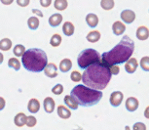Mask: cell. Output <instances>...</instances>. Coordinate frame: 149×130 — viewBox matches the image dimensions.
<instances>
[{"label": "cell", "instance_id": "obj_1", "mask_svg": "<svg viewBox=\"0 0 149 130\" xmlns=\"http://www.w3.org/2000/svg\"><path fill=\"white\" fill-rule=\"evenodd\" d=\"M110 79L111 73L109 67L102 63V61L87 67L82 74L83 85L97 91L106 88Z\"/></svg>", "mask_w": 149, "mask_h": 130}, {"label": "cell", "instance_id": "obj_2", "mask_svg": "<svg viewBox=\"0 0 149 130\" xmlns=\"http://www.w3.org/2000/svg\"><path fill=\"white\" fill-rule=\"evenodd\" d=\"M134 51V42L133 39L128 35H124L116 46L108 52H104L100 56V61L108 67L115 65L118 66V65L126 63L129 59L132 58Z\"/></svg>", "mask_w": 149, "mask_h": 130}, {"label": "cell", "instance_id": "obj_3", "mask_svg": "<svg viewBox=\"0 0 149 130\" xmlns=\"http://www.w3.org/2000/svg\"><path fill=\"white\" fill-rule=\"evenodd\" d=\"M22 63L29 72H41L48 65V57L42 49L30 48L22 57Z\"/></svg>", "mask_w": 149, "mask_h": 130}, {"label": "cell", "instance_id": "obj_4", "mask_svg": "<svg viewBox=\"0 0 149 130\" xmlns=\"http://www.w3.org/2000/svg\"><path fill=\"white\" fill-rule=\"evenodd\" d=\"M70 96L82 107H93L102 100V92L91 89L85 85H76L70 92Z\"/></svg>", "mask_w": 149, "mask_h": 130}, {"label": "cell", "instance_id": "obj_5", "mask_svg": "<svg viewBox=\"0 0 149 130\" xmlns=\"http://www.w3.org/2000/svg\"><path fill=\"white\" fill-rule=\"evenodd\" d=\"M100 62V55L97 50L88 48L83 51H81L77 58L78 67L82 70H86L87 67L94 65L95 63Z\"/></svg>", "mask_w": 149, "mask_h": 130}, {"label": "cell", "instance_id": "obj_6", "mask_svg": "<svg viewBox=\"0 0 149 130\" xmlns=\"http://www.w3.org/2000/svg\"><path fill=\"white\" fill-rule=\"evenodd\" d=\"M124 99V95L121 91H115L112 92L110 95V98H109V103L112 107H119L121 105V103L123 102Z\"/></svg>", "mask_w": 149, "mask_h": 130}, {"label": "cell", "instance_id": "obj_7", "mask_svg": "<svg viewBox=\"0 0 149 130\" xmlns=\"http://www.w3.org/2000/svg\"><path fill=\"white\" fill-rule=\"evenodd\" d=\"M121 19L126 24H132L134 22V21L136 20V13L134 12L133 10H130V9H126V10H123L121 12Z\"/></svg>", "mask_w": 149, "mask_h": 130}, {"label": "cell", "instance_id": "obj_8", "mask_svg": "<svg viewBox=\"0 0 149 130\" xmlns=\"http://www.w3.org/2000/svg\"><path fill=\"white\" fill-rule=\"evenodd\" d=\"M125 106H126V109L128 110V112H136V110L139 109V102L136 98L129 97L127 100H126Z\"/></svg>", "mask_w": 149, "mask_h": 130}, {"label": "cell", "instance_id": "obj_9", "mask_svg": "<svg viewBox=\"0 0 149 130\" xmlns=\"http://www.w3.org/2000/svg\"><path fill=\"white\" fill-rule=\"evenodd\" d=\"M44 73L45 75L48 76L50 78H54L58 75V67L54 63L48 64L44 69Z\"/></svg>", "mask_w": 149, "mask_h": 130}, {"label": "cell", "instance_id": "obj_10", "mask_svg": "<svg viewBox=\"0 0 149 130\" xmlns=\"http://www.w3.org/2000/svg\"><path fill=\"white\" fill-rule=\"evenodd\" d=\"M137 67H139V63H137L136 58H130L126 62L125 65V70L128 73H134L136 70Z\"/></svg>", "mask_w": 149, "mask_h": 130}, {"label": "cell", "instance_id": "obj_11", "mask_svg": "<svg viewBox=\"0 0 149 130\" xmlns=\"http://www.w3.org/2000/svg\"><path fill=\"white\" fill-rule=\"evenodd\" d=\"M55 101L54 99L52 97H47L44 99V102H43V106H44V110L45 112H48V114H52L55 110Z\"/></svg>", "mask_w": 149, "mask_h": 130}, {"label": "cell", "instance_id": "obj_12", "mask_svg": "<svg viewBox=\"0 0 149 130\" xmlns=\"http://www.w3.org/2000/svg\"><path fill=\"white\" fill-rule=\"evenodd\" d=\"M27 110L31 114H36V112H39V110H40V103H39L37 99L35 98L30 99L29 104H27Z\"/></svg>", "mask_w": 149, "mask_h": 130}, {"label": "cell", "instance_id": "obj_13", "mask_svg": "<svg viewBox=\"0 0 149 130\" xmlns=\"http://www.w3.org/2000/svg\"><path fill=\"white\" fill-rule=\"evenodd\" d=\"M112 30H113V33L115 35H121L125 32L126 25H124L122 22L116 21L113 25H112Z\"/></svg>", "mask_w": 149, "mask_h": 130}, {"label": "cell", "instance_id": "obj_14", "mask_svg": "<svg viewBox=\"0 0 149 130\" xmlns=\"http://www.w3.org/2000/svg\"><path fill=\"white\" fill-rule=\"evenodd\" d=\"M57 112H58V117L61 118H63V119H68V118L71 117V112H70V110L63 105H60L58 107Z\"/></svg>", "mask_w": 149, "mask_h": 130}, {"label": "cell", "instance_id": "obj_15", "mask_svg": "<svg viewBox=\"0 0 149 130\" xmlns=\"http://www.w3.org/2000/svg\"><path fill=\"white\" fill-rule=\"evenodd\" d=\"M136 37L139 40H146L149 37V30L144 25H141L136 30Z\"/></svg>", "mask_w": 149, "mask_h": 130}, {"label": "cell", "instance_id": "obj_16", "mask_svg": "<svg viewBox=\"0 0 149 130\" xmlns=\"http://www.w3.org/2000/svg\"><path fill=\"white\" fill-rule=\"evenodd\" d=\"M63 22V16L61 14H53V15L49 18V24L51 27H56L58 25H60Z\"/></svg>", "mask_w": 149, "mask_h": 130}, {"label": "cell", "instance_id": "obj_17", "mask_svg": "<svg viewBox=\"0 0 149 130\" xmlns=\"http://www.w3.org/2000/svg\"><path fill=\"white\" fill-rule=\"evenodd\" d=\"M86 22L90 27H95L98 24V17L95 14H88L86 16Z\"/></svg>", "mask_w": 149, "mask_h": 130}, {"label": "cell", "instance_id": "obj_18", "mask_svg": "<svg viewBox=\"0 0 149 130\" xmlns=\"http://www.w3.org/2000/svg\"><path fill=\"white\" fill-rule=\"evenodd\" d=\"M26 115L24 112H19V114L16 115L15 118H14V122L18 127H22L24 126L26 122Z\"/></svg>", "mask_w": 149, "mask_h": 130}, {"label": "cell", "instance_id": "obj_19", "mask_svg": "<svg viewBox=\"0 0 149 130\" xmlns=\"http://www.w3.org/2000/svg\"><path fill=\"white\" fill-rule=\"evenodd\" d=\"M75 27L72 22H65L63 25V32L64 33V35L66 36H71L74 33Z\"/></svg>", "mask_w": 149, "mask_h": 130}, {"label": "cell", "instance_id": "obj_20", "mask_svg": "<svg viewBox=\"0 0 149 130\" xmlns=\"http://www.w3.org/2000/svg\"><path fill=\"white\" fill-rule=\"evenodd\" d=\"M72 62L70 59H63L60 63V70L61 72H67L71 70Z\"/></svg>", "mask_w": 149, "mask_h": 130}, {"label": "cell", "instance_id": "obj_21", "mask_svg": "<svg viewBox=\"0 0 149 130\" xmlns=\"http://www.w3.org/2000/svg\"><path fill=\"white\" fill-rule=\"evenodd\" d=\"M64 104L71 110H77L78 109V103L73 99L70 95H66L64 97Z\"/></svg>", "mask_w": 149, "mask_h": 130}, {"label": "cell", "instance_id": "obj_22", "mask_svg": "<svg viewBox=\"0 0 149 130\" xmlns=\"http://www.w3.org/2000/svg\"><path fill=\"white\" fill-rule=\"evenodd\" d=\"M86 38L91 43H95V42H97L100 39V32H97V30H92L91 32L88 33Z\"/></svg>", "mask_w": 149, "mask_h": 130}, {"label": "cell", "instance_id": "obj_23", "mask_svg": "<svg viewBox=\"0 0 149 130\" xmlns=\"http://www.w3.org/2000/svg\"><path fill=\"white\" fill-rule=\"evenodd\" d=\"M27 25H29V29L32 30H37L39 27V19L37 17H30V18H29V20H27Z\"/></svg>", "mask_w": 149, "mask_h": 130}, {"label": "cell", "instance_id": "obj_24", "mask_svg": "<svg viewBox=\"0 0 149 130\" xmlns=\"http://www.w3.org/2000/svg\"><path fill=\"white\" fill-rule=\"evenodd\" d=\"M26 47L22 44H17L13 49V53L16 57H22L24 54L26 53Z\"/></svg>", "mask_w": 149, "mask_h": 130}, {"label": "cell", "instance_id": "obj_25", "mask_svg": "<svg viewBox=\"0 0 149 130\" xmlns=\"http://www.w3.org/2000/svg\"><path fill=\"white\" fill-rule=\"evenodd\" d=\"M12 47V41L9 38H3L0 40V50L9 51Z\"/></svg>", "mask_w": 149, "mask_h": 130}, {"label": "cell", "instance_id": "obj_26", "mask_svg": "<svg viewBox=\"0 0 149 130\" xmlns=\"http://www.w3.org/2000/svg\"><path fill=\"white\" fill-rule=\"evenodd\" d=\"M68 6V2L66 0H56L54 1V7L58 11L65 10Z\"/></svg>", "mask_w": 149, "mask_h": 130}, {"label": "cell", "instance_id": "obj_27", "mask_svg": "<svg viewBox=\"0 0 149 130\" xmlns=\"http://www.w3.org/2000/svg\"><path fill=\"white\" fill-rule=\"evenodd\" d=\"M8 67L11 69H14L15 70H19L21 69V63L17 58H10L8 61Z\"/></svg>", "mask_w": 149, "mask_h": 130}, {"label": "cell", "instance_id": "obj_28", "mask_svg": "<svg viewBox=\"0 0 149 130\" xmlns=\"http://www.w3.org/2000/svg\"><path fill=\"white\" fill-rule=\"evenodd\" d=\"M61 40H63L60 34H58V33H56V34L53 35L51 39H50V44H51L53 47H58L61 45Z\"/></svg>", "mask_w": 149, "mask_h": 130}, {"label": "cell", "instance_id": "obj_29", "mask_svg": "<svg viewBox=\"0 0 149 130\" xmlns=\"http://www.w3.org/2000/svg\"><path fill=\"white\" fill-rule=\"evenodd\" d=\"M100 6L103 10H111L114 7V1L113 0H102L100 1Z\"/></svg>", "mask_w": 149, "mask_h": 130}, {"label": "cell", "instance_id": "obj_30", "mask_svg": "<svg viewBox=\"0 0 149 130\" xmlns=\"http://www.w3.org/2000/svg\"><path fill=\"white\" fill-rule=\"evenodd\" d=\"M139 65H140L141 69L144 70V72H149V57H148V56L143 57L141 60H140Z\"/></svg>", "mask_w": 149, "mask_h": 130}, {"label": "cell", "instance_id": "obj_31", "mask_svg": "<svg viewBox=\"0 0 149 130\" xmlns=\"http://www.w3.org/2000/svg\"><path fill=\"white\" fill-rule=\"evenodd\" d=\"M70 78H71V80L74 81V82H78V81H80L82 79V75H81V73L79 72L74 70V72H72L71 74H70Z\"/></svg>", "mask_w": 149, "mask_h": 130}, {"label": "cell", "instance_id": "obj_32", "mask_svg": "<svg viewBox=\"0 0 149 130\" xmlns=\"http://www.w3.org/2000/svg\"><path fill=\"white\" fill-rule=\"evenodd\" d=\"M36 123H37V119H36V117H34L33 115H29V117H26V124L29 127H33Z\"/></svg>", "mask_w": 149, "mask_h": 130}, {"label": "cell", "instance_id": "obj_33", "mask_svg": "<svg viewBox=\"0 0 149 130\" xmlns=\"http://www.w3.org/2000/svg\"><path fill=\"white\" fill-rule=\"evenodd\" d=\"M63 92V86L61 84H57L52 88V93L55 95H61Z\"/></svg>", "mask_w": 149, "mask_h": 130}, {"label": "cell", "instance_id": "obj_34", "mask_svg": "<svg viewBox=\"0 0 149 130\" xmlns=\"http://www.w3.org/2000/svg\"><path fill=\"white\" fill-rule=\"evenodd\" d=\"M133 130H146V125L142 122H136L134 124Z\"/></svg>", "mask_w": 149, "mask_h": 130}, {"label": "cell", "instance_id": "obj_35", "mask_svg": "<svg viewBox=\"0 0 149 130\" xmlns=\"http://www.w3.org/2000/svg\"><path fill=\"white\" fill-rule=\"evenodd\" d=\"M109 70H110L111 75H117L120 72V67H119V66H116V65H115V66H112L109 67Z\"/></svg>", "mask_w": 149, "mask_h": 130}, {"label": "cell", "instance_id": "obj_36", "mask_svg": "<svg viewBox=\"0 0 149 130\" xmlns=\"http://www.w3.org/2000/svg\"><path fill=\"white\" fill-rule=\"evenodd\" d=\"M29 0H17V4L19 6H22V7H26L27 5L29 4Z\"/></svg>", "mask_w": 149, "mask_h": 130}, {"label": "cell", "instance_id": "obj_37", "mask_svg": "<svg viewBox=\"0 0 149 130\" xmlns=\"http://www.w3.org/2000/svg\"><path fill=\"white\" fill-rule=\"evenodd\" d=\"M52 3L51 0H40V5L42 7H48Z\"/></svg>", "mask_w": 149, "mask_h": 130}, {"label": "cell", "instance_id": "obj_38", "mask_svg": "<svg viewBox=\"0 0 149 130\" xmlns=\"http://www.w3.org/2000/svg\"><path fill=\"white\" fill-rule=\"evenodd\" d=\"M5 105H6V101H5V99L0 97V111H2V110L5 108Z\"/></svg>", "mask_w": 149, "mask_h": 130}, {"label": "cell", "instance_id": "obj_39", "mask_svg": "<svg viewBox=\"0 0 149 130\" xmlns=\"http://www.w3.org/2000/svg\"><path fill=\"white\" fill-rule=\"evenodd\" d=\"M31 12L33 13V14H35V15H37L38 17H41V18H43V13L41 12L40 10H38V9H32L31 10Z\"/></svg>", "mask_w": 149, "mask_h": 130}, {"label": "cell", "instance_id": "obj_40", "mask_svg": "<svg viewBox=\"0 0 149 130\" xmlns=\"http://www.w3.org/2000/svg\"><path fill=\"white\" fill-rule=\"evenodd\" d=\"M144 117L147 118V119H149V106L145 109V111H144Z\"/></svg>", "mask_w": 149, "mask_h": 130}, {"label": "cell", "instance_id": "obj_41", "mask_svg": "<svg viewBox=\"0 0 149 130\" xmlns=\"http://www.w3.org/2000/svg\"><path fill=\"white\" fill-rule=\"evenodd\" d=\"M3 61H4V56L1 52H0V65L3 63Z\"/></svg>", "mask_w": 149, "mask_h": 130}, {"label": "cell", "instance_id": "obj_42", "mask_svg": "<svg viewBox=\"0 0 149 130\" xmlns=\"http://www.w3.org/2000/svg\"><path fill=\"white\" fill-rule=\"evenodd\" d=\"M12 0H9V1H3V0H2V3H3V4H11V3H12Z\"/></svg>", "mask_w": 149, "mask_h": 130}, {"label": "cell", "instance_id": "obj_43", "mask_svg": "<svg viewBox=\"0 0 149 130\" xmlns=\"http://www.w3.org/2000/svg\"><path fill=\"white\" fill-rule=\"evenodd\" d=\"M126 130H130V128H129V126H126Z\"/></svg>", "mask_w": 149, "mask_h": 130}]
</instances>
